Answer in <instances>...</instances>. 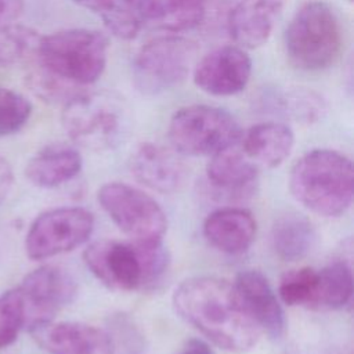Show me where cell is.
<instances>
[{"instance_id":"5bb4252c","label":"cell","mask_w":354,"mask_h":354,"mask_svg":"<svg viewBox=\"0 0 354 354\" xmlns=\"http://www.w3.org/2000/svg\"><path fill=\"white\" fill-rule=\"evenodd\" d=\"M235 290L252 319L271 339H279L286 326L282 306L268 279L257 270L241 271L234 282Z\"/></svg>"},{"instance_id":"1f68e13d","label":"cell","mask_w":354,"mask_h":354,"mask_svg":"<svg viewBox=\"0 0 354 354\" xmlns=\"http://www.w3.org/2000/svg\"><path fill=\"white\" fill-rule=\"evenodd\" d=\"M177 354H214V351L205 340L191 339L185 342Z\"/></svg>"},{"instance_id":"e0dca14e","label":"cell","mask_w":354,"mask_h":354,"mask_svg":"<svg viewBox=\"0 0 354 354\" xmlns=\"http://www.w3.org/2000/svg\"><path fill=\"white\" fill-rule=\"evenodd\" d=\"M141 25L171 33L199 25L206 15L203 0H129Z\"/></svg>"},{"instance_id":"4dcf8cb0","label":"cell","mask_w":354,"mask_h":354,"mask_svg":"<svg viewBox=\"0 0 354 354\" xmlns=\"http://www.w3.org/2000/svg\"><path fill=\"white\" fill-rule=\"evenodd\" d=\"M12 169L10 163L0 156V205L7 198L11 187H12Z\"/></svg>"},{"instance_id":"52a82bcc","label":"cell","mask_w":354,"mask_h":354,"mask_svg":"<svg viewBox=\"0 0 354 354\" xmlns=\"http://www.w3.org/2000/svg\"><path fill=\"white\" fill-rule=\"evenodd\" d=\"M242 130L227 111L210 105H189L178 109L169 123L173 148L188 156H212L236 145Z\"/></svg>"},{"instance_id":"484cf974","label":"cell","mask_w":354,"mask_h":354,"mask_svg":"<svg viewBox=\"0 0 354 354\" xmlns=\"http://www.w3.org/2000/svg\"><path fill=\"white\" fill-rule=\"evenodd\" d=\"M317 292V270L303 267L286 272L279 283L278 293L288 306L314 307Z\"/></svg>"},{"instance_id":"ba28073f","label":"cell","mask_w":354,"mask_h":354,"mask_svg":"<svg viewBox=\"0 0 354 354\" xmlns=\"http://www.w3.org/2000/svg\"><path fill=\"white\" fill-rule=\"evenodd\" d=\"M196 47L183 36H159L144 44L133 62V80L147 95L162 94L181 84L195 59Z\"/></svg>"},{"instance_id":"7c38bea8","label":"cell","mask_w":354,"mask_h":354,"mask_svg":"<svg viewBox=\"0 0 354 354\" xmlns=\"http://www.w3.org/2000/svg\"><path fill=\"white\" fill-rule=\"evenodd\" d=\"M252 59L239 46H223L202 57L194 68V82L202 91L227 97L241 93L249 83Z\"/></svg>"},{"instance_id":"836d02e7","label":"cell","mask_w":354,"mask_h":354,"mask_svg":"<svg viewBox=\"0 0 354 354\" xmlns=\"http://www.w3.org/2000/svg\"><path fill=\"white\" fill-rule=\"evenodd\" d=\"M203 1H205V3H206V4H207V1H209V0H203Z\"/></svg>"},{"instance_id":"d6a6232c","label":"cell","mask_w":354,"mask_h":354,"mask_svg":"<svg viewBox=\"0 0 354 354\" xmlns=\"http://www.w3.org/2000/svg\"><path fill=\"white\" fill-rule=\"evenodd\" d=\"M77 4H80L84 8H88L94 12H98L109 0H75Z\"/></svg>"},{"instance_id":"ffe728a7","label":"cell","mask_w":354,"mask_h":354,"mask_svg":"<svg viewBox=\"0 0 354 354\" xmlns=\"http://www.w3.org/2000/svg\"><path fill=\"white\" fill-rule=\"evenodd\" d=\"M242 138L243 153L264 167H277L290 155L295 145L292 129L281 122H263L252 126Z\"/></svg>"},{"instance_id":"d4e9b609","label":"cell","mask_w":354,"mask_h":354,"mask_svg":"<svg viewBox=\"0 0 354 354\" xmlns=\"http://www.w3.org/2000/svg\"><path fill=\"white\" fill-rule=\"evenodd\" d=\"M272 104L285 116L307 123L319 119L325 111L324 98L318 93L301 87L282 93L277 98H272Z\"/></svg>"},{"instance_id":"44dd1931","label":"cell","mask_w":354,"mask_h":354,"mask_svg":"<svg viewBox=\"0 0 354 354\" xmlns=\"http://www.w3.org/2000/svg\"><path fill=\"white\" fill-rule=\"evenodd\" d=\"M206 176L217 189L231 195H243L252 192L257 181V165L232 145L212 155Z\"/></svg>"},{"instance_id":"603a6c76","label":"cell","mask_w":354,"mask_h":354,"mask_svg":"<svg viewBox=\"0 0 354 354\" xmlns=\"http://www.w3.org/2000/svg\"><path fill=\"white\" fill-rule=\"evenodd\" d=\"M353 296V274L346 261H333L317 271L314 307L337 310L350 303Z\"/></svg>"},{"instance_id":"3957f363","label":"cell","mask_w":354,"mask_h":354,"mask_svg":"<svg viewBox=\"0 0 354 354\" xmlns=\"http://www.w3.org/2000/svg\"><path fill=\"white\" fill-rule=\"evenodd\" d=\"M289 189L310 212L324 217H337L353 201L351 160L333 149H313L293 165Z\"/></svg>"},{"instance_id":"6da1fadb","label":"cell","mask_w":354,"mask_h":354,"mask_svg":"<svg viewBox=\"0 0 354 354\" xmlns=\"http://www.w3.org/2000/svg\"><path fill=\"white\" fill-rule=\"evenodd\" d=\"M176 313L217 347L230 353L250 350L260 329L245 310L234 283L214 277L183 281L173 293Z\"/></svg>"},{"instance_id":"f1b7e54d","label":"cell","mask_w":354,"mask_h":354,"mask_svg":"<svg viewBox=\"0 0 354 354\" xmlns=\"http://www.w3.org/2000/svg\"><path fill=\"white\" fill-rule=\"evenodd\" d=\"M113 329H115V336H112V335H109V336L113 342L115 348L118 346L123 347L129 342L127 354H141L142 353V350H144L142 336L140 335L137 328L127 318L119 317L113 322Z\"/></svg>"},{"instance_id":"2e32d148","label":"cell","mask_w":354,"mask_h":354,"mask_svg":"<svg viewBox=\"0 0 354 354\" xmlns=\"http://www.w3.org/2000/svg\"><path fill=\"white\" fill-rule=\"evenodd\" d=\"M130 170L137 181L160 194L177 191L185 180V166L170 149L144 142L130 159Z\"/></svg>"},{"instance_id":"7a4b0ae2","label":"cell","mask_w":354,"mask_h":354,"mask_svg":"<svg viewBox=\"0 0 354 354\" xmlns=\"http://www.w3.org/2000/svg\"><path fill=\"white\" fill-rule=\"evenodd\" d=\"M83 259L100 282L126 292L155 288L169 268V253L162 241H97L87 246Z\"/></svg>"},{"instance_id":"9a60e30c","label":"cell","mask_w":354,"mask_h":354,"mask_svg":"<svg viewBox=\"0 0 354 354\" xmlns=\"http://www.w3.org/2000/svg\"><path fill=\"white\" fill-rule=\"evenodd\" d=\"M281 10L282 0L236 1L227 19L231 39L243 50L263 46L271 36Z\"/></svg>"},{"instance_id":"d6986e66","label":"cell","mask_w":354,"mask_h":354,"mask_svg":"<svg viewBox=\"0 0 354 354\" xmlns=\"http://www.w3.org/2000/svg\"><path fill=\"white\" fill-rule=\"evenodd\" d=\"M82 169L80 152L68 144H50L41 148L28 162V180L41 188H54L68 183Z\"/></svg>"},{"instance_id":"83f0119b","label":"cell","mask_w":354,"mask_h":354,"mask_svg":"<svg viewBox=\"0 0 354 354\" xmlns=\"http://www.w3.org/2000/svg\"><path fill=\"white\" fill-rule=\"evenodd\" d=\"M32 113L30 102L19 93L0 87V137L21 130Z\"/></svg>"},{"instance_id":"277c9868","label":"cell","mask_w":354,"mask_h":354,"mask_svg":"<svg viewBox=\"0 0 354 354\" xmlns=\"http://www.w3.org/2000/svg\"><path fill=\"white\" fill-rule=\"evenodd\" d=\"M36 61L54 77L83 87L102 75L108 61V40L93 29H65L40 36Z\"/></svg>"},{"instance_id":"30bf717a","label":"cell","mask_w":354,"mask_h":354,"mask_svg":"<svg viewBox=\"0 0 354 354\" xmlns=\"http://www.w3.org/2000/svg\"><path fill=\"white\" fill-rule=\"evenodd\" d=\"M94 230L93 214L76 206L57 207L37 216L26 238V254L33 260L50 259L87 242Z\"/></svg>"},{"instance_id":"5b68a950","label":"cell","mask_w":354,"mask_h":354,"mask_svg":"<svg viewBox=\"0 0 354 354\" xmlns=\"http://www.w3.org/2000/svg\"><path fill=\"white\" fill-rule=\"evenodd\" d=\"M130 112L109 91H80L64 104L62 126L72 141L93 151L115 148L127 133Z\"/></svg>"},{"instance_id":"ac0fdd59","label":"cell","mask_w":354,"mask_h":354,"mask_svg":"<svg viewBox=\"0 0 354 354\" xmlns=\"http://www.w3.org/2000/svg\"><path fill=\"white\" fill-rule=\"evenodd\" d=\"M257 224L253 214L241 207H223L212 212L203 223L206 239L228 254L246 252L256 238Z\"/></svg>"},{"instance_id":"7402d4cb","label":"cell","mask_w":354,"mask_h":354,"mask_svg":"<svg viewBox=\"0 0 354 354\" xmlns=\"http://www.w3.org/2000/svg\"><path fill=\"white\" fill-rule=\"evenodd\" d=\"M315 230L311 221L299 213H286L277 218L271 231V242L277 256L285 261L306 257L314 246Z\"/></svg>"},{"instance_id":"8992f818","label":"cell","mask_w":354,"mask_h":354,"mask_svg":"<svg viewBox=\"0 0 354 354\" xmlns=\"http://www.w3.org/2000/svg\"><path fill=\"white\" fill-rule=\"evenodd\" d=\"M343 33L333 8L321 0L301 6L285 32L289 61L307 72L324 71L337 59Z\"/></svg>"},{"instance_id":"cb8c5ba5","label":"cell","mask_w":354,"mask_h":354,"mask_svg":"<svg viewBox=\"0 0 354 354\" xmlns=\"http://www.w3.org/2000/svg\"><path fill=\"white\" fill-rule=\"evenodd\" d=\"M40 36L36 30L10 24L0 28V66H12L35 58Z\"/></svg>"},{"instance_id":"4316f807","label":"cell","mask_w":354,"mask_h":354,"mask_svg":"<svg viewBox=\"0 0 354 354\" xmlns=\"http://www.w3.org/2000/svg\"><path fill=\"white\" fill-rule=\"evenodd\" d=\"M26 326L25 306L19 290L11 289L0 295V347L14 343Z\"/></svg>"},{"instance_id":"f546056e","label":"cell","mask_w":354,"mask_h":354,"mask_svg":"<svg viewBox=\"0 0 354 354\" xmlns=\"http://www.w3.org/2000/svg\"><path fill=\"white\" fill-rule=\"evenodd\" d=\"M25 7L24 0H0V28L17 21Z\"/></svg>"},{"instance_id":"4fadbf2b","label":"cell","mask_w":354,"mask_h":354,"mask_svg":"<svg viewBox=\"0 0 354 354\" xmlns=\"http://www.w3.org/2000/svg\"><path fill=\"white\" fill-rule=\"evenodd\" d=\"M30 332L48 354H115L109 333L88 324L48 321Z\"/></svg>"},{"instance_id":"9c48e42d","label":"cell","mask_w":354,"mask_h":354,"mask_svg":"<svg viewBox=\"0 0 354 354\" xmlns=\"http://www.w3.org/2000/svg\"><path fill=\"white\" fill-rule=\"evenodd\" d=\"M97 201L118 228L136 242L162 241L167 218L158 202L141 189L123 183H106Z\"/></svg>"},{"instance_id":"8fae6325","label":"cell","mask_w":354,"mask_h":354,"mask_svg":"<svg viewBox=\"0 0 354 354\" xmlns=\"http://www.w3.org/2000/svg\"><path fill=\"white\" fill-rule=\"evenodd\" d=\"M17 289L25 306V328L29 330L53 321V317L72 303L77 293L75 278L58 266H41L33 270Z\"/></svg>"}]
</instances>
